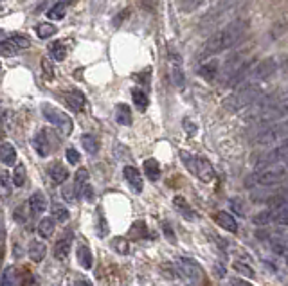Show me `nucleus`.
Returning <instances> with one entry per match:
<instances>
[{
  "mask_svg": "<svg viewBox=\"0 0 288 286\" xmlns=\"http://www.w3.org/2000/svg\"><path fill=\"white\" fill-rule=\"evenodd\" d=\"M247 29H249V22L247 20H241L240 18V20L229 22L227 26L222 27V29L216 31L215 34H211V36L207 38L202 51H200V58L206 60L209 56L220 54V52L227 51V49H232L245 36Z\"/></svg>",
  "mask_w": 288,
  "mask_h": 286,
  "instance_id": "f257e3e1",
  "label": "nucleus"
},
{
  "mask_svg": "<svg viewBox=\"0 0 288 286\" xmlns=\"http://www.w3.org/2000/svg\"><path fill=\"white\" fill-rule=\"evenodd\" d=\"M261 98V90L258 85L254 83H247V85H241L240 90L236 94L229 96L227 99H224V108L227 112H238L241 108L250 107L252 103H256Z\"/></svg>",
  "mask_w": 288,
  "mask_h": 286,
  "instance_id": "f03ea898",
  "label": "nucleus"
},
{
  "mask_svg": "<svg viewBox=\"0 0 288 286\" xmlns=\"http://www.w3.org/2000/svg\"><path fill=\"white\" fill-rule=\"evenodd\" d=\"M284 180H288V166H281V164H275V166L265 167V169H259L256 175H252L247 180V185L252 187V185H279L283 184Z\"/></svg>",
  "mask_w": 288,
  "mask_h": 286,
  "instance_id": "7ed1b4c3",
  "label": "nucleus"
},
{
  "mask_svg": "<svg viewBox=\"0 0 288 286\" xmlns=\"http://www.w3.org/2000/svg\"><path fill=\"white\" fill-rule=\"evenodd\" d=\"M180 158H182V162L185 164V167H187V169H189L197 178H200L202 182H211L213 180L215 171H213L211 164L207 162L206 158L193 157V155L187 153V151H182Z\"/></svg>",
  "mask_w": 288,
  "mask_h": 286,
  "instance_id": "20e7f679",
  "label": "nucleus"
},
{
  "mask_svg": "<svg viewBox=\"0 0 288 286\" xmlns=\"http://www.w3.org/2000/svg\"><path fill=\"white\" fill-rule=\"evenodd\" d=\"M42 112H43V116H45V119H47L51 124H54L63 135H70V133H72V128H74L72 119H70L67 114H63V112L58 110V108L51 107L49 103H43Z\"/></svg>",
  "mask_w": 288,
  "mask_h": 286,
  "instance_id": "39448f33",
  "label": "nucleus"
},
{
  "mask_svg": "<svg viewBox=\"0 0 288 286\" xmlns=\"http://www.w3.org/2000/svg\"><path fill=\"white\" fill-rule=\"evenodd\" d=\"M281 67H283V65H281V58H267V60L259 61V63L252 68V72H250L247 81L249 83L265 81V79H268L270 76H274Z\"/></svg>",
  "mask_w": 288,
  "mask_h": 286,
  "instance_id": "423d86ee",
  "label": "nucleus"
},
{
  "mask_svg": "<svg viewBox=\"0 0 288 286\" xmlns=\"http://www.w3.org/2000/svg\"><path fill=\"white\" fill-rule=\"evenodd\" d=\"M288 139V123H272L261 135L256 137V142L261 146H270Z\"/></svg>",
  "mask_w": 288,
  "mask_h": 286,
  "instance_id": "0eeeda50",
  "label": "nucleus"
},
{
  "mask_svg": "<svg viewBox=\"0 0 288 286\" xmlns=\"http://www.w3.org/2000/svg\"><path fill=\"white\" fill-rule=\"evenodd\" d=\"M176 266H178V273H182V275L191 282H198L204 275L202 266L198 265L197 261L189 259V257H180L178 263H176Z\"/></svg>",
  "mask_w": 288,
  "mask_h": 286,
  "instance_id": "6e6552de",
  "label": "nucleus"
},
{
  "mask_svg": "<svg viewBox=\"0 0 288 286\" xmlns=\"http://www.w3.org/2000/svg\"><path fill=\"white\" fill-rule=\"evenodd\" d=\"M123 175H125V180L128 182V185L134 189L135 193H142L144 189V184H142V176L134 166H126L123 169Z\"/></svg>",
  "mask_w": 288,
  "mask_h": 286,
  "instance_id": "1a4fd4ad",
  "label": "nucleus"
},
{
  "mask_svg": "<svg viewBox=\"0 0 288 286\" xmlns=\"http://www.w3.org/2000/svg\"><path fill=\"white\" fill-rule=\"evenodd\" d=\"M33 148H35L40 157H47V155L51 153V141L47 139V132H45V130H42V132H38L35 135V139H33Z\"/></svg>",
  "mask_w": 288,
  "mask_h": 286,
  "instance_id": "9d476101",
  "label": "nucleus"
},
{
  "mask_svg": "<svg viewBox=\"0 0 288 286\" xmlns=\"http://www.w3.org/2000/svg\"><path fill=\"white\" fill-rule=\"evenodd\" d=\"M215 222L218 223L222 229H225V231H229V232H236L238 231L236 220H234V216H232V214H229L227 211H218V213L215 214Z\"/></svg>",
  "mask_w": 288,
  "mask_h": 286,
  "instance_id": "9b49d317",
  "label": "nucleus"
},
{
  "mask_svg": "<svg viewBox=\"0 0 288 286\" xmlns=\"http://www.w3.org/2000/svg\"><path fill=\"white\" fill-rule=\"evenodd\" d=\"M70 241H72V234H67L65 238L58 239V243L54 245V257L58 261H65L70 254Z\"/></svg>",
  "mask_w": 288,
  "mask_h": 286,
  "instance_id": "f8f14e48",
  "label": "nucleus"
},
{
  "mask_svg": "<svg viewBox=\"0 0 288 286\" xmlns=\"http://www.w3.org/2000/svg\"><path fill=\"white\" fill-rule=\"evenodd\" d=\"M29 207H31V213L33 214L45 213V209H47V198H45V195H43L42 191L33 193L29 198Z\"/></svg>",
  "mask_w": 288,
  "mask_h": 286,
  "instance_id": "ddd939ff",
  "label": "nucleus"
},
{
  "mask_svg": "<svg viewBox=\"0 0 288 286\" xmlns=\"http://www.w3.org/2000/svg\"><path fill=\"white\" fill-rule=\"evenodd\" d=\"M49 176H51V180L54 184H63L69 178V171H67V167H63V164L54 162L49 167Z\"/></svg>",
  "mask_w": 288,
  "mask_h": 286,
  "instance_id": "4468645a",
  "label": "nucleus"
},
{
  "mask_svg": "<svg viewBox=\"0 0 288 286\" xmlns=\"http://www.w3.org/2000/svg\"><path fill=\"white\" fill-rule=\"evenodd\" d=\"M0 158H2L4 166H13L17 162V150H15V146L6 141L2 142L0 144Z\"/></svg>",
  "mask_w": 288,
  "mask_h": 286,
  "instance_id": "2eb2a0df",
  "label": "nucleus"
},
{
  "mask_svg": "<svg viewBox=\"0 0 288 286\" xmlns=\"http://www.w3.org/2000/svg\"><path fill=\"white\" fill-rule=\"evenodd\" d=\"M45 254H47V247H45L43 241H40V239L31 241L29 243V257L35 261V263H40V261L45 259Z\"/></svg>",
  "mask_w": 288,
  "mask_h": 286,
  "instance_id": "dca6fc26",
  "label": "nucleus"
},
{
  "mask_svg": "<svg viewBox=\"0 0 288 286\" xmlns=\"http://www.w3.org/2000/svg\"><path fill=\"white\" fill-rule=\"evenodd\" d=\"M116 121L121 126H130L132 124V110L126 103H119L116 107Z\"/></svg>",
  "mask_w": 288,
  "mask_h": 286,
  "instance_id": "f3484780",
  "label": "nucleus"
},
{
  "mask_svg": "<svg viewBox=\"0 0 288 286\" xmlns=\"http://www.w3.org/2000/svg\"><path fill=\"white\" fill-rule=\"evenodd\" d=\"M65 99H67V103L70 105V108L76 112H81L83 107H85V96H83L79 90H70V92H67Z\"/></svg>",
  "mask_w": 288,
  "mask_h": 286,
  "instance_id": "a211bd4d",
  "label": "nucleus"
},
{
  "mask_svg": "<svg viewBox=\"0 0 288 286\" xmlns=\"http://www.w3.org/2000/svg\"><path fill=\"white\" fill-rule=\"evenodd\" d=\"M218 68L220 65L216 63V61H207V63H204L202 67L198 68V74L206 79V81H215V77L218 76Z\"/></svg>",
  "mask_w": 288,
  "mask_h": 286,
  "instance_id": "6ab92c4d",
  "label": "nucleus"
},
{
  "mask_svg": "<svg viewBox=\"0 0 288 286\" xmlns=\"http://www.w3.org/2000/svg\"><path fill=\"white\" fill-rule=\"evenodd\" d=\"M76 256L83 268L85 270L92 268V252H90V248H88V245H79L76 250Z\"/></svg>",
  "mask_w": 288,
  "mask_h": 286,
  "instance_id": "aec40b11",
  "label": "nucleus"
},
{
  "mask_svg": "<svg viewBox=\"0 0 288 286\" xmlns=\"http://www.w3.org/2000/svg\"><path fill=\"white\" fill-rule=\"evenodd\" d=\"M238 2H240V0H220V4L216 6V9H215V11H213V13L207 15V18H213V20H218V18L222 17V15H225V13H227V11H231V9L234 8V6H236ZM207 18H206V20H207Z\"/></svg>",
  "mask_w": 288,
  "mask_h": 286,
  "instance_id": "412c9836",
  "label": "nucleus"
},
{
  "mask_svg": "<svg viewBox=\"0 0 288 286\" xmlns=\"http://www.w3.org/2000/svg\"><path fill=\"white\" fill-rule=\"evenodd\" d=\"M142 167H144V173H146V176L151 180V182H157V180L160 178V166L155 158H148V160H144Z\"/></svg>",
  "mask_w": 288,
  "mask_h": 286,
  "instance_id": "4be33fe9",
  "label": "nucleus"
},
{
  "mask_svg": "<svg viewBox=\"0 0 288 286\" xmlns=\"http://www.w3.org/2000/svg\"><path fill=\"white\" fill-rule=\"evenodd\" d=\"M204 2H206V0H175L176 9H178L180 13H193Z\"/></svg>",
  "mask_w": 288,
  "mask_h": 286,
  "instance_id": "5701e85b",
  "label": "nucleus"
},
{
  "mask_svg": "<svg viewBox=\"0 0 288 286\" xmlns=\"http://www.w3.org/2000/svg\"><path fill=\"white\" fill-rule=\"evenodd\" d=\"M74 185H76V191H77V197H81L85 187L88 185V171L85 167L77 169L76 173V178H74Z\"/></svg>",
  "mask_w": 288,
  "mask_h": 286,
  "instance_id": "b1692460",
  "label": "nucleus"
},
{
  "mask_svg": "<svg viewBox=\"0 0 288 286\" xmlns=\"http://www.w3.org/2000/svg\"><path fill=\"white\" fill-rule=\"evenodd\" d=\"M54 229H56V225H54V218H42V222L38 223L40 238H43V239L51 238L52 232H54Z\"/></svg>",
  "mask_w": 288,
  "mask_h": 286,
  "instance_id": "393cba45",
  "label": "nucleus"
},
{
  "mask_svg": "<svg viewBox=\"0 0 288 286\" xmlns=\"http://www.w3.org/2000/svg\"><path fill=\"white\" fill-rule=\"evenodd\" d=\"M67 6L65 2H61V0H58L56 4L51 6V9L47 11V17L51 18V20H61V18L67 15Z\"/></svg>",
  "mask_w": 288,
  "mask_h": 286,
  "instance_id": "a878e982",
  "label": "nucleus"
},
{
  "mask_svg": "<svg viewBox=\"0 0 288 286\" xmlns=\"http://www.w3.org/2000/svg\"><path fill=\"white\" fill-rule=\"evenodd\" d=\"M132 99H134L135 107L141 108V112H142V110H146L148 105H150L148 94L144 92V90H141V88H134V90H132Z\"/></svg>",
  "mask_w": 288,
  "mask_h": 286,
  "instance_id": "bb28decb",
  "label": "nucleus"
},
{
  "mask_svg": "<svg viewBox=\"0 0 288 286\" xmlns=\"http://www.w3.org/2000/svg\"><path fill=\"white\" fill-rule=\"evenodd\" d=\"M81 146L85 148L86 153L90 155H95L99 150V142L98 139H95L94 135H90V133H85V135H81Z\"/></svg>",
  "mask_w": 288,
  "mask_h": 286,
  "instance_id": "cd10ccee",
  "label": "nucleus"
},
{
  "mask_svg": "<svg viewBox=\"0 0 288 286\" xmlns=\"http://www.w3.org/2000/svg\"><path fill=\"white\" fill-rule=\"evenodd\" d=\"M175 207L178 211H180L182 214H184L185 218L187 220H195V211L191 209V205L187 204V202H185V198H182V197H175Z\"/></svg>",
  "mask_w": 288,
  "mask_h": 286,
  "instance_id": "c85d7f7f",
  "label": "nucleus"
},
{
  "mask_svg": "<svg viewBox=\"0 0 288 286\" xmlns=\"http://www.w3.org/2000/svg\"><path fill=\"white\" fill-rule=\"evenodd\" d=\"M11 182H13L15 187H22V185L26 184V167H24V164H17L15 166Z\"/></svg>",
  "mask_w": 288,
  "mask_h": 286,
  "instance_id": "c756f323",
  "label": "nucleus"
},
{
  "mask_svg": "<svg viewBox=\"0 0 288 286\" xmlns=\"http://www.w3.org/2000/svg\"><path fill=\"white\" fill-rule=\"evenodd\" d=\"M171 81H173V85L178 86V88H182V86L185 85V76H184V72H182V67L178 63L171 65Z\"/></svg>",
  "mask_w": 288,
  "mask_h": 286,
  "instance_id": "7c9ffc66",
  "label": "nucleus"
},
{
  "mask_svg": "<svg viewBox=\"0 0 288 286\" xmlns=\"http://www.w3.org/2000/svg\"><path fill=\"white\" fill-rule=\"evenodd\" d=\"M49 51H51V58L54 61H63L67 58V49H65V45L61 42L52 43L51 47H49Z\"/></svg>",
  "mask_w": 288,
  "mask_h": 286,
  "instance_id": "2f4dec72",
  "label": "nucleus"
},
{
  "mask_svg": "<svg viewBox=\"0 0 288 286\" xmlns=\"http://www.w3.org/2000/svg\"><path fill=\"white\" fill-rule=\"evenodd\" d=\"M36 34L38 38H51L56 34V26L54 24H49V22H42L38 27H36Z\"/></svg>",
  "mask_w": 288,
  "mask_h": 286,
  "instance_id": "473e14b6",
  "label": "nucleus"
},
{
  "mask_svg": "<svg viewBox=\"0 0 288 286\" xmlns=\"http://www.w3.org/2000/svg\"><path fill=\"white\" fill-rule=\"evenodd\" d=\"M51 213H52V218L56 220V222H67L69 220V209L65 207V205H61V204H54L52 205V209H51Z\"/></svg>",
  "mask_w": 288,
  "mask_h": 286,
  "instance_id": "72a5a7b5",
  "label": "nucleus"
},
{
  "mask_svg": "<svg viewBox=\"0 0 288 286\" xmlns=\"http://www.w3.org/2000/svg\"><path fill=\"white\" fill-rule=\"evenodd\" d=\"M2 286H18V273L13 266L6 268L2 273Z\"/></svg>",
  "mask_w": 288,
  "mask_h": 286,
  "instance_id": "f704fd0d",
  "label": "nucleus"
},
{
  "mask_svg": "<svg viewBox=\"0 0 288 286\" xmlns=\"http://www.w3.org/2000/svg\"><path fill=\"white\" fill-rule=\"evenodd\" d=\"M252 222L256 223V225H267V223H270V222H275V213L272 209L263 211V213H259V214L254 216Z\"/></svg>",
  "mask_w": 288,
  "mask_h": 286,
  "instance_id": "c9c22d12",
  "label": "nucleus"
},
{
  "mask_svg": "<svg viewBox=\"0 0 288 286\" xmlns=\"http://www.w3.org/2000/svg\"><path fill=\"white\" fill-rule=\"evenodd\" d=\"M40 67H42V72H43V76H45V79H47V81H51L52 77H54V67H52L51 58H42V61H40Z\"/></svg>",
  "mask_w": 288,
  "mask_h": 286,
  "instance_id": "e433bc0d",
  "label": "nucleus"
},
{
  "mask_svg": "<svg viewBox=\"0 0 288 286\" xmlns=\"http://www.w3.org/2000/svg\"><path fill=\"white\" fill-rule=\"evenodd\" d=\"M112 247H114V250L116 252H119V254H128V250H130V247H128V239H125V238H114L112 239Z\"/></svg>",
  "mask_w": 288,
  "mask_h": 286,
  "instance_id": "4c0bfd02",
  "label": "nucleus"
},
{
  "mask_svg": "<svg viewBox=\"0 0 288 286\" xmlns=\"http://www.w3.org/2000/svg\"><path fill=\"white\" fill-rule=\"evenodd\" d=\"M232 268L236 270L238 273H241V275H245V277H249V279L254 277V270L250 268L249 265H245V263H241V261H234Z\"/></svg>",
  "mask_w": 288,
  "mask_h": 286,
  "instance_id": "58836bf2",
  "label": "nucleus"
},
{
  "mask_svg": "<svg viewBox=\"0 0 288 286\" xmlns=\"http://www.w3.org/2000/svg\"><path fill=\"white\" fill-rule=\"evenodd\" d=\"M11 42L15 43V45H17L18 49H27L31 45V42H29V38H27V36H22V34H11Z\"/></svg>",
  "mask_w": 288,
  "mask_h": 286,
  "instance_id": "ea45409f",
  "label": "nucleus"
},
{
  "mask_svg": "<svg viewBox=\"0 0 288 286\" xmlns=\"http://www.w3.org/2000/svg\"><path fill=\"white\" fill-rule=\"evenodd\" d=\"M98 236L99 238L108 236V223L107 220H105L103 213H98Z\"/></svg>",
  "mask_w": 288,
  "mask_h": 286,
  "instance_id": "a19ab883",
  "label": "nucleus"
},
{
  "mask_svg": "<svg viewBox=\"0 0 288 286\" xmlns=\"http://www.w3.org/2000/svg\"><path fill=\"white\" fill-rule=\"evenodd\" d=\"M61 197L65 198V202H76V197H77V191H76V185H65L61 189Z\"/></svg>",
  "mask_w": 288,
  "mask_h": 286,
  "instance_id": "79ce46f5",
  "label": "nucleus"
},
{
  "mask_svg": "<svg viewBox=\"0 0 288 286\" xmlns=\"http://www.w3.org/2000/svg\"><path fill=\"white\" fill-rule=\"evenodd\" d=\"M18 51H20V49H18L11 40H2V54L4 56H13L17 54Z\"/></svg>",
  "mask_w": 288,
  "mask_h": 286,
  "instance_id": "37998d69",
  "label": "nucleus"
},
{
  "mask_svg": "<svg viewBox=\"0 0 288 286\" xmlns=\"http://www.w3.org/2000/svg\"><path fill=\"white\" fill-rule=\"evenodd\" d=\"M65 155H67L69 164H72V166H76V164L79 162V153H77V150H74V148H69Z\"/></svg>",
  "mask_w": 288,
  "mask_h": 286,
  "instance_id": "c03bdc74",
  "label": "nucleus"
},
{
  "mask_svg": "<svg viewBox=\"0 0 288 286\" xmlns=\"http://www.w3.org/2000/svg\"><path fill=\"white\" fill-rule=\"evenodd\" d=\"M162 229H164V234H166V238H168V241H171V243H176V236H175V232H173L171 227H169L168 222L162 223Z\"/></svg>",
  "mask_w": 288,
  "mask_h": 286,
  "instance_id": "a18cd8bd",
  "label": "nucleus"
},
{
  "mask_svg": "<svg viewBox=\"0 0 288 286\" xmlns=\"http://www.w3.org/2000/svg\"><path fill=\"white\" fill-rule=\"evenodd\" d=\"M128 15H130L128 9H123V11H121L119 15H116V17L112 18V24H114V26H116V27H119V26H121V22L125 20V18L128 17Z\"/></svg>",
  "mask_w": 288,
  "mask_h": 286,
  "instance_id": "49530a36",
  "label": "nucleus"
},
{
  "mask_svg": "<svg viewBox=\"0 0 288 286\" xmlns=\"http://www.w3.org/2000/svg\"><path fill=\"white\" fill-rule=\"evenodd\" d=\"M231 207L236 211L238 214H245V207H243V205H240V200H236V198H232V200H231Z\"/></svg>",
  "mask_w": 288,
  "mask_h": 286,
  "instance_id": "de8ad7c7",
  "label": "nucleus"
},
{
  "mask_svg": "<svg viewBox=\"0 0 288 286\" xmlns=\"http://www.w3.org/2000/svg\"><path fill=\"white\" fill-rule=\"evenodd\" d=\"M8 185H9V175H8V171H2V187H4V191L8 189Z\"/></svg>",
  "mask_w": 288,
  "mask_h": 286,
  "instance_id": "09e8293b",
  "label": "nucleus"
},
{
  "mask_svg": "<svg viewBox=\"0 0 288 286\" xmlns=\"http://www.w3.org/2000/svg\"><path fill=\"white\" fill-rule=\"evenodd\" d=\"M74 286H92V282L85 281V279H79V281H76V284Z\"/></svg>",
  "mask_w": 288,
  "mask_h": 286,
  "instance_id": "8fccbe9b",
  "label": "nucleus"
},
{
  "mask_svg": "<svg viewBox=\"0 0 288 286\" xmlns=\"http://www.w3.org/2000/svg\"><path fill=\"white\" fill-rule=\"evenodd\" d=\"M232 284L234 286H250V284H247V282H243V281H240V279H232Z\"/></svg>",
  "mask_w": 288,
  "mask_h": 286,
  "instance_id": "3c124183",
  "label": "nucleus"
},
{
  "mask_svg": "<svg viewBox=\"0 0 288 286\" xmlns=\"http://www.w3.org/2000/svg\"><path fill=\"white\" fill-rule=\"evenodd\" d=\"M61 2H65V4H70V2H74V0H61Z\"/></svg>",
  "mask_w": 288,
  "mask_h": 286,
  "instance_id": "603ef678",
  "label": "nucleus"
},
{
  "mask_svg": "<svg viewBox=\"0 0 288 286\" xmlns=\"http://www.w3.org/2000/svg\"><path fill=\"white\" fill-rule=\"evenodd\" d=\"M284 254H286V265H288V248H286V252H284Z\"/></svg>",
  "mask_w": 288,
  "mask_h": 286,
  "instance_id": "864d4df0",
  "label": "nucleus"
},
{
  "mask_svg": "<svg viewBox=\"0 0 288 286\" xmlns=\"http://www.w3.org/2000/svg\"><path fill=\"white\" fill-rule=\"evenodd\" d=\"M286 94H288V88H286Z\"/></svg>",
  "mask_w": 288,
  "mask_h": 286,
  "instance_id": "5fc2aeb1",
  "label": "nucleus"
}]
</instances>
